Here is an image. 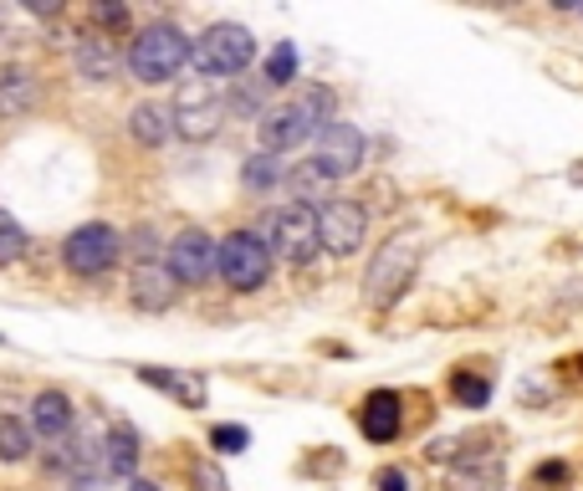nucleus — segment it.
Returning <instances> with one entry per match:
<instances>
[{
  "label": "nucleus",
  "instance_id": "f257e3e1",
  "mask_svg": "<svg viewBox=\"0 0 583 491\" xmlns=\"http://www.w3.org/2000/svg\"><path fill=\"white\" fill-rule=\"evenodd\" d=\"M333 119V92L328 88H313L307 98H298V103H282L271 108V113H261V123H256V134H261V154H277L282 159L287 149H298V144H307L313 134H323Z\"/></svg>",
  "mask_w": 583,
  "mask_h": 491
},
{
  "label": "nucleus",
  "instance_id": "f03ea898",
  "mask_svg": "<svg viewBox=\"0 0 583 491\" xmlns=\"http://www.w3.org/2000/svg\"><path fill=\"white\" fill-rule=\"evenodd\" d=\"M419 252H425V246H419L415 231L389 236L384 246H379L374 261H369V277H363L369 308H394V302H400V292L415 282V271H419Z\"/></svg>",
  "mask_w": 583,
  "mask_h": 491
},
{
  "label": "nucleus",
  "instance_id": "7ed1b4c3",
  "mask_svg": "<svg viewBox=\"0 0 583 491\" xmlns=\"http://www.w3.org/2000/svg\"><path fill=\"white\" fill-rule=\"evenodd\" d=\"M190 52H194V42H184L180 26L154 21V26H144L134 42H128V72H134L138 82H169V77L190 62Z\"/></svg>",
  "mask_w": 583,
  "mask_h": 491
},
{
  "label": "nucleus",
  "instance_id": "20e7f679",
  "mask_svg": "<svg viewBox=\"0 0 583 491\" xmlns=\"http://www.w3.org/2000/svg\"><path fill=\"white\" fill-rule=\"evenodd\" d=\"M190 62L200 77H240L256 62V42H251V31L236 26V21H215V26L194 42Z\"/></svg>",
  "mask_w": 583,
  "mask_h": 491
},
{
  "label": "nucleus",
  "instance_id": "39448f33",
  "mask_svg": "<svg viewBox=\"0 0 583 491\" xmlns=\"http://www.w3.org/2000/svg\"><path fill=\"white\" fill-rule=\"evenodd\" d=\"M271 241H261L256 231H231L221 241V282L236 292H261L271 277Z\"/></svg>",
  "mask_w": 583,
  "mask_h": 491
},
{
  "label": "nucleus",
  "instance_id": "423d86ee",
  "mask_svg": "<svg viewBox=\"0 0 583 491\" xmlns=\"http://www.w3.org/2000/svg\"><path fill=\"white\" fill-rule=\"evenodd\" d=\"M225 98L210 82H184L180 98H175V134L190 138V144H205V138L221 134L225 123Z\"/></svg>",
  "mask_w": 583,
  "mask_h": 491
},
{
  "label": "nucleus",
  "instance_id": "0eeeda50",
  "mask_svg": "<svg viewBox=\"0 0 583 491\" xmlns=\"http://www.w3.org/2000/svg\"><path fill=\"white\" fill-rule=\"evenodd\" d=\"M61 256H67V267H72L77 277H103V271L123 256V236L113 231V225H103V221H88V225H77L72 236H67Z\"/></svg>",
  "mask_w": 583,
  "mask_h": 491
},
{
  "label": "nucleus",
  "instance_id": "6e6552de",
  "mask_svg": "<svg viewBox=\"0 0 583 491\" xmlns=\"http://www.w3.org/2000/svg\"><path fill=\"white\" fill-rule=\"evenodd\" d=\"M271 246L282 261L292 267H307L323 246V231H317V210L313 205H287L282 215H271Z\"/></svg>",
  "mask_w": 583,
  "mask_h": 491
},
{
  "label": "nucleus",
  "instance_id": "1a4fd4ad",
  "mask_svg": "<svg viewBox=\"0 0 583 491\" xmlns=\"http://www.w3.org/2000/svg\"><path fill=\"white\" fill-rule=\"evenodd\" d=\"M317 231H323V252L354 256L369 236V210L359 200H323L317 205Z\"/></svg>",
  "mask_w": 583,
  "mask_h": 491
},
{
  "label": "nucleus",
  "instance_id": "9d476101",
  "mask_svg": "<svg viewBox=\"0 0 583 491\" xmlns=\"http://www.w3.org/2000/svg\"><path fill=\"white\" fill-rule=\"evenodd\" d=\"M169 271L180 277V287H205L210 277L221 271V246H215L200 225H190V231H180L175 246H169Z\"/></svg>",
  "mask_w": 583,
  "mask_h": 491
},
{
  "label": "nucleus",
  "instance_id": "9b49d317",
  "mask_svg": "<svg viewBox=\"0 0 583 491\" xmlns=\"http://www.w3.org/2000/svg\"><path fill=\"white\" fill-rule=\"evenodd\" d=\"M128 298H134L138 313H165L180 298V277L169 271V261H154V256H138L134 277H128Z\"/></svg>",
  "mask_w": 583,
  "mask_h": 491
},
{
  "label": "nucleus",
  "instance_id": "f8f14e48",
  "mask_svg": "<svg viewBox=\"0 0 583 491\" xmlns=\"http://www.w3.org/2000/svg\"><path fill=\"white\" fill-rule=\"evenodd\" d=\"M363 154H369V138H363L354 123H328V129L317 134L313 159L328 169V179H344V175H354V169L363 164Z\"/></svg>",
  "mask_w": 583,
  "mask_h": 491
},
{
  "label": "nucleus",
  "instance_id": "ddd939ff",
  "mask_svg": "<svg viewBox=\"0 0 583 491\" xmlns=\"http://www.w3.org/2000/svg\"><path fill=\"white\" fill-rule=\"evenodd\" d=\"M404 425V400L394 394V389H374L369 400H363L359 410V431L374 440V446H384V440H394Z\"/></svg>",
  "mask_w": 583,
  "mask_h": 491
},
{
  "label": "nucleus",
  "instance_id": "4468645a",
  "mask_svg": "<svg viewBox=\"0 0 583 491\" xmlns=\"http://www.w3.org/2000/svg\"><path fill=\"white\" fill-rule=\"evenodd\" d=\"M103 466H108V481H123L138 471V431L128 420H113L103 431Z\"/></svg>",
  "mask_w": 583,
  "mask_h": 491
},
{
  "label": "nucleus",
  "instance_id": "2eb2a0df",
  "mask_svg": "<svg viewBox=\"0 0 583 491\" xmlns=\"http://www.w3.org/2000/svg\"><path fill=\"white\" fill-rule=\"evenodd\" d=\"M31 431L42 435V440H67V431H72V400L61 389H42L31 400Z\"/></svg>",
  "mask_w": 583,
  "mask_h": 491
},
{
  "label": "nucleus",
  "instance_id": "dca6fc26",
  "mask_svg": "<svg viewBox=\"0 0 583 491\" xmlns=\"http://www.w3.org/2000/svg\"><path fill=\"white\" fill-rule=\"evenodd\" d=\"M72 62L88 82H113V77H119V52H113L108 36H82V42L72 46Z\"/></svg>",
  "mask_w": 583,
  "mask_h": 491
},
{
  "label": "nucleus",
  "instance_id": "f3484780",
  "mask_svg": "<svg viewBox=\"0 0 583 491\" xmlns=\"http://www.w3.org/2000/svg\"><path fill=\"white\" fill-rule=\"evenodd\" d=\"M128 134H134L144 149H159V144H169V138H175V108H165V103H138L134 113H128Z\"/></svg>",
  "mask_w": 583,
  "mask_h": 491
},
{
  "label": "nucleus",
  "instance_id": "a211bd4d",
  "mask_svg": "<svg viewBox=\"0 0 583 491\" xmlns=\"http://www.w3.org/2000/svg\"><path fill=\"white\" fill-rule=\"evenodd\" d=\"M36 103V77L26 67H0V119H21Z\"/></svg>",
  "mask_w": 583,
  "mask_h": 491
},
{
  "label": "nucleus",
  "instance_id": "6ab92c4d",
  "mask_svg": "<svg viewBox=\"0 0 583 491\" xmlns=\"http://www.w3.org/2000/svg\"><path fill=\"white\" fill-rule=\"evenodd\" d=\"M446 491H502V461H461L456 471L446 477Z\"/></svg>",
  "mask_w": 583,
  "mask_h": 491
},
{
  "label": "nucleus",
  "instance_id": "aec40b11",
  "mask_svg": "<svg viewBox=\"0 0 583 491\" xmlns=\"http://www.w3.org/2000/svg\"><path fill=\"white\" fill-rule=\"evenodd\" d=\"M138 384L169 389V394H175L180 404H190V410L205 404V379H180V373H169V369H138Z\"/></svg>",
  "mask_w": 583,
  "mask_h": 491
},
{
  "label": "nucleus",
  "instance_id": "412c9836",
  "mask_svg": "<svg viewBox=\"0 0 583 491\" xmlns=\"http://www.w3.org/2000/svg\"><path fill=\"white\" fill-rule=\"evenodd\" d=\"M31 425L26 420H15V415H0V461L15 466V461H26L31 456Z\"/></svg>",
  "mask_w": 583,
  "mask_h": 491
},
{
  "label": "nucleus",
  "instance_id": "4be33fe9",
  "mask_svg": "<svg viewBox=\"0 0 583 491\" xmlns=\"http://www.w3.org/2000/svg\"><path fill=\"white\" fill-rule=\"evenodd\" d=\"M240 179H246V190H277V185H287V164L277 154H251Z\"/></svg>",
  "mask_w": 583,
  "mask_h": 491
},
{
  "label": "nucleus",
  "instance_id": "5701e85b",
  "mask_svg": "<svg viewBox=\"0 0 583 491\" xmlns=\"http://www.w3.org/2000/svg\"><path fill=\"white\" fill-rule=\"evenodd\" d=\"M333 179H328V169H323V164L317 159H307L302 164V169H287V190L298 194L302 205H307V194H317V190H328Z\"/></svg>",
  "mask_w": 583,
  "mask_h": 491
},
{
  "label": "nucleus",
  "instance_id": "b1692460",
  "mask_svg": "<svg viewBox=\"0 0 583 491\" xmlns=\"http://www.w3.org/2000/svg\"><path fill=\"white\" fill-rule=\"evenodd\" d=\"M292 77H298V46L277 42V52L267 57V88H287Z\"/></svg>",
  "mask_w": 583,
  "mask_h": 491
},
{
  "label": "nucleus",
  "instance_id": "393cba45",
  "mask_svg": "<svg viewBox=\"0 0 583 491\" xmlns=\"http://www.w3.org/2000/svg\"><path fill=\"white\" fill-rule=\"evenodd\" d=\"M450 394H456L466 410H486V400H492V384H486L481 373H456V379H450Z\"/></svg>",
  "mask_w": 583,
  "mask_h": 491
},
{
  "label": "nucleus",
  "instance_id": "a878e982",
  "mask_svg": "<svg viewBox=\"0 0 583 491\" xmlns=\"http://www.w3.org/2000/svg\"><path fill=\"white\" fill-rule=\"evenodd\" d=\"M21 252H26V231H21V221L11 210H0V267L21 261Z\"/></svg>",
  "mask_w": 583,
  "mask_h": 491
},
{
  "label": "nucleus",
  "instance_id": "bb28decb",
  "mask_svg": "<svg viewBox=\"0 0 583 491\" xmlns=\"http://www.w3.org/2000/svg\"><path fill=\"white\" fill-rule=\"evenodd\" d=\"M210 446L225 450V456H240V450L251 446V431H246V425H215V431H210Z\"/></svg>",
  "mask_w": 583,
  "mask_h": 491
},
{
  "label": "nucleus",
  "instance_id": "cd10ccee",
  "mask_svg": "<svg viewBox=\"0 0 583 491\" xmlns=\"http://www.w3.org/2000/svg\"><path fill=\"white\" fill-rule=\"evenodd\" d=\"M190 481H194V491H231V487H225V477H221V466H215V461H194Z\"/></svg>",
  "mask_w": 583,
  "mask_h": 491
},
{
  "label": "nucleus",
  "instance_id": "c85d7f7f",
  "mask_svg": "<svg viewBox=\"0 0 583 491\" xmlns=\"http://www.w3.org/2000/svg\"><path fill=\"white\" fill-rule=\"evenodd\" d=\"M92 21H98L103 31H123V26H128V5H119V0L108 5V0H103V5H92Z\"/></svg>",
  "mask_w": 583,
  "mask_h": 491
},
{
  "label": "nucleus",
  "instance_id": "c756f323",
  "mask_svg": "<svg viewBox=\"0 0 583 491\" xmlns=\"http://www.w3.org/2000/svg\"><path fill=\"white\" fill-rule=\"evenodd\" d=\"M379 491H410V477H404L400 466H384V471H379V481H374Z\"/></svg>",
  "mask_w": 583,
  "mask_h": 491
},
{
  "label": "nucleus",
  "instance_id": "7c9ffc66",
  "mask_svg": "<svg viewBox=\"0 0 583 491\" xmlns=\"http://www.w3.org/2000/svg\"><path fill=\"white\" fill-rule=\"evenodd\" d=\"M128 491H159V487H154V481H134V487H128Z\"/></svg>",
  "mask_w": 583,
  "mask_h": 491
},
{
  "label": "nucleus",
  "instance_id": "2f4dec72",
  "mask_svg": "<svg viewBox=\"0 0 583 491\" xmlns=\"http://www.w3.org/2000/svg\"><path fill=\"white\" fill-rule=\"evenodd\" d=\"M0 31H5V5H0Z\"/></svg>",
  "mask_w": 583,
  "mask_h": 491
}]
</instances>
